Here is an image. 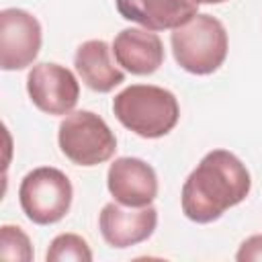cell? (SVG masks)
I'll return each mask as SVG.
<instances>
[{"instance_id":"obj_1","label":"cell","mask_w":262,"mask_h":262,"mask_svg":"<svg viewBox=\"0 0 262 262\" xmlns=\"http://www.w3.org/2000/svg\"><path fill=\"white\" fill-rule=\"evenodd\" d=\"M250 188L246 164L227 149H211L182 184V213L194 223L217 221L227 209L246 201Z\"/></svg>"},{"instance_id":"obj_2","label":"cell","mask_w":262,"mask_h":262,"mask_svg":"<svg viewBox=\"0 0 262 262\" xmlns=\"http://www.w3.org/2000/svg\"><path fill=\"white\" fill-rule=\"evenodd\" d=\"M113 113L123 127L145 139L168 135L178 119V98L154 84H131L113 98Z\"/></svg>"},{"instance_id":"obj_3","label":"cell","mask_w":262,"mask_h":262,"mask_svg":"<svg viewBox=\"0 0 262 262\" xmlns=\"http://www.w3.org/2000/svg\"><path fill=\"white\" fill-rule=\"evenodd\" d=\"M170 45L176 63L194 76L217 72L229 49V39L223 23L211 14H196L186 25L170 35Z\"/></svg>"},{"instance_id":"obj_4","label":"cell","mask_w":262,"mask_h":262,"mask_svg":"<svg viewBox=\"0 0 262 262\" xmlns=\"http://www.w3.org/2000/svg\"><path fill=\"white\" fill-rule=\"evenodd\" d=\"M57 143L61 154L76 166H98L117 151V137L106 121L92 111H72L59 123Z\"/></svg>"},{"instance_id":"obj_5","label":"cell","mask_w":262,"mask_h":262,"mask_svg":"<svg viewBox=\"0 0 262 262\" xmlns=\"http://www.w3.org/2000/svg\"><path fill=\"white\" fill-rule=\"evenodd\" d=\"M74 199L70 178L53 168L39 166L31 170L18 186V203L29 221L37 225H53L61 221Z\"/></svg>"},{"instance_id":"obj_6","label":"cell","mask_w":262,"mask_h":262,"mask_svg":"<svg viewBox=\"0 0 262 262\" xmlns=\"http://www.w3.org/2000/svg\"><path fill=\"white\" fill-rule=\"evenodd\" d=\"M27 92L45 115H70L80 98V82L72 70L53 61L35 63L27 76Z\"/></svg>"},{"instance_id":"obj_7","label":"cell","mask_w":262,"mask_h":262,"mask_svg":"<svg viewBox=\"0 0 262 262\" xmlns=\"http://www.w3.org/2000/svg\"><path fill=\"white\" fill-rule=\"evenodd\" d=\"M43 31L35 14L23 8L0 12V68L4 72L29 68L41 51Z\"/></svg>"},{"instance_id":"obj_8","label":"cell","mask_w":262,"mask_h":262,"mask_svg":"<svg viewBox=\"0 0 262 262\" xmlns=\"http://www.w3.org/2000/svg\"><path fill=\"white\" fill-rule=\"evenodd\" d=\"M158 225L156 207H125L117 201L106 203L98 215V229L102 239L117 250L137 246L151 237Z\"/></svg>"},{"instance_id":"obj_9","label":"cell","mask_w":262,"mask_h":262,"mask_svg":"<svg viewBox=\"0 0 262 262\" xmlns=\"http://www.w3.org/2000/svg\"><path fill=\"white\" fill-rule=\"evenodd\" d=\"M113 199L125 207H147L158 196L156 170L139 158H117L106 172Z\"/></svg>"},{"instance_id":"obj_10","label":"cell","mask_w":262,"mask_h":262,"mask_svg":"<svg viewBox=\"0 0 262 262\" xmlns=\"http://www.w3.org/2000/svg\"><path fill=\"white\" fill-rule=\"evenodd\" d=\"M125 20L149 31H174L199 14L201 0H115Z\"/></svg>"},{"instance_id":"obj_11","label":"cell","mask_w":262,"mask_h":262,"mask_svg":"<svg viewBox=\"0 0 262 262\" xmlns=\"http://www.w3.org/2000/svg\"><path fill=\"white\" fill-rule=\"evenodd\" d=\"M113 55L125 72L133 76H149L164 63V45L156 31L129 27L117 33Z\"/></svg>"},{"instance_id":"obj_12","label":"cell","mask_w":262,"mask_h":262,"mask_svg":"<svg viewBox=\"0 0 262 262\" xmlns=\"http://www.w3.org/2000/svg\"><path fill=\"white\" fill-rule=\"evenodd\" d=\"M113 47L102 39H88L78 45L74 66L80 80L94 92L106 94L125 82V72L113 61Z\"/></svg>"},{"instance_id":"obj_13","label":"cell","mask_w":262,"mask_h":262,"mask_svg":"<svg viewBox=\"0 0 262 262\" xmlns=\"http://www.w3.org/2000/svg\"><path fill=\"white\" fill-rule=\"evenodd\" d=\"M45 260L47 262H90L92 250L82 235L59 233L51 239Z\"/></svg>"},{"instance_id":"obj_14","label":"cell","mask_w":262,"mask_h":262,"mask_svg":"<svg viewBox=\"0 0 262 262\" xmlns=\"http://www.w3.org/2000/svg\"><path fill=\"white\" fill-rule=\"evenodd\" d=\"M35 256L29 235L18 225L0 227V258L6 262H31Z\"/></svg>"},{"instance_id":"obj_15","label":"cell","mask_w":262,"mask_h":262,"mask_svg":"<svg viewBox=\"0 0 262 262\" xmlns=\"http://www.w3.org/2000/svg\"><path fill=\"white\" fill-rule=\"evenodd\" d=\"M235 260L237 262H260L262 260V233H256L244 239L235 254Z\"/></svg>"},{"instance_id":"obj_16","label":"cell","mask_w":262,"mask_h":262,"mask_svg":"<svg viewBox=\"0 0 262 262\" xmlns=\"http://www.w3.org/2000/svg\"><path fill=\"white\" fill-rule=\"evenodd\" d=\"M221 2H227V0H201V4H221Z\"/></svg>"}]
</instances>
